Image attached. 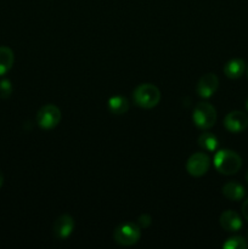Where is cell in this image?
Returning <instances> with one entry per match:
<instances>
[{"label":"cell","mask_w":248,"mask_h":249,"mask_svg":"<svg viewBox=\"0 0 248 249\" xmlns=\"http://www.w3.org/2000/svg\"><path fill=\"white\" fill-rule=\"evenodd\" d=\"M211 157L206 152H196L190 156L186 162V170L191 177L201 178L211 168Z\"/></svg>","instance_id":"6"},{"label":"cell","mask_w":248,"mask_h":249,"mask_svg":"<svg viewBox=\"0 0 248 249\" xmlns=\"http://www.w3.org/2000/svg\"><path fill=\"white\" fill-rule=\"evenodd\" d=\"M224 249H247L248 243L246 238L242 236H233V237L228 238L223 245Z\"/></svg>","instance_id":"16"},{"label":"cell","mask_w":248,"mask_h":249,"mask_svg":"<svg viewBox=\"0 0 248 249\" xmlns=\"http://www.w3.org/2000/svg\"><path fill=\"white\" fill-rule=\"evenodd\" d=\"M221 194L229 201H242L246 196L245 187L236 181H229L221 189Z\"/></svg>","instance_id":"11"},{"label":"cell","mask_w":248,"mask_h":249,"mask_svg":"<svg viewBox=\"0 0 248 249\" xmlns=\"http://www.w3.org/2000/svg\"><path fill=\"white\" fill-rule=\"evenodd\" d=\"M246 181H247V184H248V172H247V174H246Z\"/></svg>","instance_id":"21"},{"label":"cell","mask_w":248,"mask_h":249,"mask_svg":"<svg viewBox=\"0 0 248 249\" xmlns=\"http://www.w3.org/2000/svg\"><path fill=\"white\" fill-rule=\"evenodd\" d=\"M12 94V84L9 79L0 82V99H9Z\"/></svg>","instance_id":"17"},{"label":"cell","mask_w":248,"mask_h":249,"mask_svg":"<svg viewBox=\"0 0 248 249\" xmlns=\"http://www.w3.org/2000/svg\"><path fill=\"white\" fill-rule=\"evenodd\" d=\"M2 184H4V174H2L1 170H0V189H1Z\"/></svg>","instance_id":"20"},{"label":"cell","mask_w":248,"mask_h":249,"mask_svg":"<svg viewBox=\"0 0 248 249\" xmlns=\"http://www.w3.org/2000/svg\"><path fill=\"white\" fill-rule=\"evenodd\" d=\"M129 104L128 99L123 96H113L108 100V109L111 113L117 114V116H122L125 114L129 111Z\"/></svg>","instance_id":"14"},{"label":"cell","mask_w":248,"mask_h":249,"mask_svg":"<svg viewBox=\"0 0 248 249\" xmlns=\"http://www.w3.org/2000/svg\"><path fill=\"white\" fill-rule=\"evenodd\" d=\"M241 212H242V215L246 220L248 221V199H246L242 203V208H241Z\"/></svg>","instance_id":"19"},{"label":"cell","mask_w":248,"mask_h":249,"mask_svg":"<svg viewBox=\"0 0 248 249\" xmlns=\"http://www.w3.org/2000/svg\"><path fill=\"white\" fill-rule=\"evenodd\" d=\"M246 107H247V111H248V99H247V102H246Z\"/></svg>","instance_id":"22"},{"label":"cell","mask_w":248,"mask_h":249,"mask_svg":"<svg viewBox=\"0 0 248 249\" xmlns=\"http://www.w3.org/2000/svg\"><path fill=\"white\" fill-rule=\"evenodd\" d=\"M14 51L7 46H0V75L6 74L14 66Z\"/></svg>","instance_id":"13"},{"label":"cell","mask_w":248,"mask_h":249,"mask_svg":"<svg viewBox=\"0 0 248 249\" xmlns=\"http://www.w3.org/2000/svg\"><path fill=\"white\" fill-rule=\"evenodd\" d=\"M246 71H247V77H248V66H247V70H246Z\"/></svg>","instance_id":"23"},{"label":"cell","mask_w":248,"mask_h":249,"mask_svg":"<svg viewBox=\"0 0 248 249\" xmlns=\"http://www.w3.org/2000/svg\"><path fill=\"white\" fill-rule=\"evenodd\" d=\"M220 226L229 232H237L242 229L243 223L240 214L235 211H225L220 215Z\"/></svg>","instance_id":"10"},{"label":"cell","mask_w":248,"mask_h":249,"mask_svg":"<svg viewBox=\"0 0 248 249\" xmlns=\"http://www.w3.org/2000/svg\"><path fill=\"white\" fill-rule=\"evenodd\" d=\"M215 169L223 175H233L242 167V158L231 150H219L213 158Z\"/></svg>","instance_id":"1"},{"label":"cell","mask_w":248,"mask_h":249,"mask_svg":"<svg viewBox=\"0 0 248 249\" xmlns=\"http://www.w3.org/2000/svg\"><path fill=\"white\" fill-rule=\"evenodd\" d=\"M141 238V229L136 223H124L116 228L113 240L122 247H131Z\"/></svg>","instance_id":"4"},{"label":"cell","mask_w":248,"mask_h":249,"mask_svg":"<svg viewBox=\"0 0 248 249\" xmlns=\"http://www.w3.org/2000/svg\"><path fill=\"white\" fill-rule=\"evenodd\" d=\"M133 99L136 106L145 109H151L159 104L160 91L155 84L143 83L134 89Z\"/></svg>","instance_id":"2"},{"label":"cell","mask_w":248,"mask_h":249,"mask_svg":"<svg viewBox=\"0 0 248 249\" xmlns=\"http://www.w3.org/2000/svg\"><path fill=\"white\" fill-rule=\"evenodd\" d=\"M219 88V79L214 73H207L199 78L197 83V94L202 99H209L215 94Z\"/></svg>","instance_id":"8"},{"label":"cell","mask_w":248,"mask_h":249,"mask_svg":"<svg viewBox=\"0 0 248 249\" xmlns=\"http://www.w3.org/2000/svg\"><path fill=\"white\" fill-rule=\"evenodd\" d=\"M224 126L230 133H242L248 126V116L241 111L230 112L224 118Z\"/></svg>","instance_id":"7"},{"label":"cell","mask_w":248,"mask_h":249,"mask_svg":"<svg viewBox=\"0 0 248 249\" xmlns=\"http://www.w3.org/2000/svg\"><path fill=\"white\" fill-rule=\"evenodd\" d=\"M219 145L216 136L212 133H203L198 136V146L208 152H214Z\"/></svg>","instance_id":"15"},{"label":"cell","mask_w":248,"mask_h":249,"mask_svg":"<svg viewBox=\"0 0 248 249\" xmlns=\"http://www.w3.org/2000/svg\"><path fill=\"white\" fill-rule=\"evenodd\" d=\"M74 225V219L68 214H63L60 218L56 219L55 224H53V235L58 240H66L73 232Z\"/></svg>","instance_id":"9"},{"label":"cell","mask_w":248,"mask_h":249,"mask_svg":"<svg viewBox=\"0 0 248 249\" xmlns=\"http://www.w3.org/2000/svg\"><path fill=\"white\" fill-rule=\"evenodd\" d=\"M247 240H248V232H247Z\"/></svg>","instance_id":"24"},{"label":"cell","mask_w":248,"mask_h":249,"mask_svg":"<svg viewBox=\"0 0 248 249\" xmlns=\"http://www.w3.org/2000/svg\"><path fill=\"white\" fill-rule=\"evenodd\" d=\"M216 111L209 102H199L195 106L192 113V121L195 125L201 130H208L213 128L216 122Z\"/></svg>","instance_id":"3"},{"label":"cell","mask_w":248,"mask_h":249,"mask_svg":"<svg viewBox=\"0 0 248 249\" xmlns=\"http://www.w3.org/2000/svg\"><path fill=\"white\" fill-rule=\"evenodd\" d=\"M246 71V63L242 58H232L224 66V74L229 79H238Z\"/></svg>","instance_id":"12"},{"label":"cell","mask_w":248,"mask_h":249,"mask_svg":"<svg viewBox=\"0 0 248 249\" xmlns=\"http://www.w3.org/2000/svg\"><path fill=\"white\" fill-rule=\"evenodd\" d=\"M61 117L62 114L56 105H44L36 113V123L44 130H50L58 125V123L61 122Z\"/></svg>","instance_id":"5"},{"label":"cell","mask_w":248,"mask_h":249,"mask_svg":"<svg viewBox=\"0 0 248 249\" xmlns=\"http://www.w3.org/2000/svg\"><path fill=\"white\" fill-rule=\"evenodd\" d=\"M136 224L140 226V229H147L148 226L152 224V218H151V215H148V214H141L138 218Z\"/></svg>","instance_id":"18"}]
</instances>
